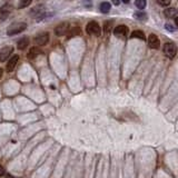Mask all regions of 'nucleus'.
<instances>
[{
	"label": "nucleus",
	"mask_w": 178,
	"mask_h": 178,
	"mask_svg": "<svg viewBox=\"0 0 178 178\" xmlns=\"http://www.w3.org/2000/svg\"><path fill=\"white\" fill-rule=\"evenodd\" d=\"M27 29V24L26 22H13L10 25V27L7 30V35L8 36H13V35L20 34L22 31Z\"/></svg>",
	"instance_id": "f257e3e1"
},
{
	"label": "nucleus",
	"mask_w": 178,
	"mask_h": 178,
	"mask_svg": "<svg viewBox=\"0 0 178 178\" xmlns=\"http://www.w3.org/2000/svg\"><path fill=\"white\" fill-rule=\"evenodd\" d=\"M164 54L168 58H174L177 54V47L173 43H166L164 45Z\"/></svg>",
	"instance_id": "f03ea898"
},
{
	"label": "nucleus",
	"mask_w": 178,
	"mask_h": 178,
	"mask_svg": "<svg viewBox=\"0 0 178 178\" xmlns=\"http://www.w3.org/2000/svg\"><path fill=\"white\" fill-rule=\"evenodd\" d=\"M86 31L89 35H95V36H99L100 35V26L98 25L96 21H90L86 27Z\"/></svg>",
	"instance_id": "7ed1b4c3"
},
{
	"label": "nucleus",
	"mask_w": 178,
	"mask_h": 178,
	"mask_svg": "<svg viewBox=\"0 0 178 178\" xmlns=\"http://www.w3.org/2000/svg\"><path fill=\"white\" fill-rule=\"evenodd\" d=\"M48 41H49V34L48 32H43L35 38V43L38 46H45Z\"/></svg>",
	"instance_id": "20e7f679"
},
{
	"label": "nucleus",
	"mask_w": 178,
	"mask_h": 178,
	"mask_svg": "<svg viewBox=\"0 0 178 178\" xmlns=\"http://www.w3.org/2000/svg\"><path fill=\"white\" fill-rule=\"evenodd\" d=\"M13 47H4V48H2L0 50V61L4 63L9 58V56L13 54Z\"/></svg>",
	"instance_id": "39448f33"
},
{
	"label": "nucleus",
	"mask_w": 178,
	"mask_h": 178,
	"mask_svg": "<svg viewBox=\"0 0 178 178\" xmlns=\"http://www.w3.org/2000/svg\"><path fill=\"white\" fill-rule=\"evenodd\" d=\"M128 32V28L126 27L125 25H119L117 26L114 30V35L116 37H118V38H123L125 37Z\"/></svg>",
	"instance_id": "423d86ee"
},
{
	"label": "nucleus",
	"mask_w": 178,
	"mask_h": 178,
	"mask_svg": "<svg viewBox=\"0 0 178 178\" xmlns=\"http://www.w3.org/2000/svg\"><path fill=\"white\" fill-rule=\"evenodd\" d=\"M148 43H149V46H150V48H154V49H158L159 46H160V41H159L158 37H157L155 34L149 35Z\"/></svg>",
	"instance_id": "0eeeda50"
},
{
	"label": "nucleus",
	"mask_w": 178,
	"mask_h": 178,
	"mask_svg": "<svg viewBox=\"0 0 178 178\" xmlns=\"http://www.w3.org/2000/svg\"><path fill=\"white\" fill-rule=\"evenodd\" d=\"M68 29H69V27H68L67 22H63V24H60V25L56 27L55 32L57 36H64L65 34H67Z\"/></svg>",
	"instance_id": "6e6552de"
},
{
	"label": "nucleus",
	"mask_w": 178,
	"mask_h": 178,
	"mask_svg": "<svg viewBox=\"0 0 178 178\" xmlns=\"http://www.w3.org/2000/svg\"><path fill=\"white\" fill-rule=\"evenodd\" d=\"M18 61H19V56H13L11 59L9 60V63L7 64V71L8 72H13V69L16 68V66H17Z\"/></svg>",
	"instance_id": "1a4fd4ad"
},
{
	"label": "nucleus",
	"mask_w": 178,
	"mask_h": 178,
	"mask_svg": "<svg viewBox=\"0 0 178 178\" xmlns=\"http://www.w3.org/2000/svg\"><path fill=\"white\" fill-rule=\"evenodd\" d=\"M40 49H39L38 47H32L31 49L29 50V52H28V58L29 59H35L36 57H38L39 55H40Z\"/></svg>",
	"instance_id": "9d476101"
},
{
	"label": "nucleus",
	"mask_w": 178,
	"mask_h": 178,
	"mask_svg": "<svg viewBox=\"0 0 178 178\" xmlns=\"http://www.w3.org/2000/svg\"><path fill=\"white\" fill-rule=\"evenodd\" d=\"M28 45H29V39L27 38V37H24V38H21L19 41H18L17 47H18V49H19V50H24V49L27 48Z\"/></svg>",
	"instance_id": "9b49d317"
},
{
	"label": "nucleus",
	"mask_w": 178,
	"mask_h": 178,
	"mask_svg": "<svg viewBox=\"0 0 178 178\" xmlns=\"http://www.w3.org/2000/svg\"><path fill=\"white\" fill-rule=\"evenodd\" d=\"M177 13H178V10L176 8H168V9H165V11H164V15H165V17L167 18L175 17Z\"/></svg>",
	"instance_id": "f8f14e48"
},
{
	"label": "nucleus",
	"mask_w": 178,
	"mask_h": 178,
	"mask_svg": "<svg viewBox=\"0 0 178 178\" xmlns=\"http://www.w3.org/2000/svg\"><path fill=\"white\" fill-rule=\"evenodd\" d=\"M99 9H100V11H102V13H108L110 11L111 6L109 2H102V4H100V7H99Z\"/></svg>",
	"instance_id": "ddd939ff"
},
{
	"label": "nucleus",
	"mask_w": 178,
	"mask_h": 178,
	"mask_svg": "<svg viewBox=\"0 0 178 178\" xmlns=\"http://www.w3.org/2000/svg\"><path fill=\"white\" fill-rule=\"evenodd\" d=\"M132 38H138V39H141V40H144L145 39V34L141 31V30H135V31H132Z\"/></svg>",
	"instance_id": "4468645a"
},
{
	"label": "nucleus",
	"mask_w": 178,
	"mask_h": 178,
	"mask_svg": "<svg viewBox=\"0 0 178 178\" xmlns=\"http://www.w3.org/2000/svg\"><path fill=\"white\" fill-rule=\"evenodd\" d=\"M136 7L138 9H144L145 7H146V4H147V1L146 0H136Z\"/></svg>",
	"instance_id": "2eb2a0df"
},
{
	"label": "nucleus",
	"mask_w": 178,
	"mask_h": 178,
	"mask_svg": "<svg viewBox=\"0 0 178 178\" xmlns=\"http://www.w3.org/2000/svg\"><path fill=\"white\" fill-rule=\"evenodd\" d=\"M135 17L139 20H146L147 19V15L145 13H135Z\"/></svg>",
	"instance_id": "dca6fc26"
},
{
	"label": "nucleus",
	"mask_w": 178,
	"mask_h": 178,
	"mask_svg": "<svg viewBox=\"0 0 178 178\" xmlns=\"http://www.w3.org/2000/svg\"><path fill=\"white\" fill-rule=\"evenodd\" d=\"M32 0H20V4H19V8H26L31 4Z\"/></svg>",
	"instance_id": "f3484780"
},
{
	"label": "nucleus",
	"mask_w": 178,
	"mask_h": 178,
	"mask_svg": "<svg viewBox=\"0 0 178 178\" xmlns=\"http://www.w3.org/2000/svg\"><path fill=\"white\" fill-rule=\"evenodd\" d=\"M157 2H158V4H160V6H163V7H165V6H169L170 0H157Z\"/></svg>",
	"instance_id": "a211bd4d"
},
{
	"label": "nucleus",
	"mask_w": 178,
	"mask_h": 178,
	"mask_svg": "<svg viewBox=\"0 0 178 178\" xmlns=\"http://www.w3.org/2000/svg\"><path fill=\"white\" fill-rule=\"evenodd\" d=\"M110 24H111V22H110ZM110 24H108V22H106V24H105V28H104V30H105L106 32H108V31L110 30Z\"/></svg>",
	"instance_id": "6ab92c4d"
},
{
	"label": "nucleus",
	"mask_w": 178,
	"mask_h": 178,
	"mask_svg": "<svg viewBox=\"0 0 178 178\" xmlns=\"http://www.w3.org/2000/svg\"><path fill=\"white\" fill-rule=\"evenodd\" d=\"M113 1V4H115V6H118L119 4H120V0H111Z\"/></svg>",
	"instance_id": "aec40b11"
},
{
	"label": "nucleus",
	"mask_w": 178,
	"mask_h": 178,
	"mask_svg": "<svg viewBox=\"0 0 178 178\" xmlns=\"http://www.w3.org/2000/svg\"><path fill=\"white\" fill-rule=\"evenodd\" d=\"M4 174V169L2 166H0V176H2V175Z\"/></svg>",
	"instance_id": "412c9836"
},
{
	"label": "nucleus",
	"mask_w": 178,
	"mask_h": 178,
	"mask_svg": "<svg viewBox=\"0 0 178 178\" xmlns=\"http://www.w3.org/2000/svg\"><path fill=\"white\" fill-rule=\"evenodd\" d=\"M166 27H167V29H168V30H171V31H174V28H170V25H166Z\"/></svg>",
	"instance_id": "4be33fe9"
},
{
	"label": "nucleus",
	"mask_w": 178,
	"mask_h": 178,
	"mask_svg": "<svg viewBox=\"0 0 178 178\" xmlns=\"http://www.w3.org/2000/svg\"><path fill=\"white\" fill-rule=\"evenodd\" d=\"M2 74H4V70H2V69H1V68H0V78H1V77H2Z\"/></svg>",
	"instance_id": "5701e85b"
},
{
	"label": "nucleus",
	"mask_w": 178,
	"mask_h": 178,
	"mask_svg": "<svg viewBox=\"0 0 178 178\" xmlns=\"http://www.w3.org/2000/svg\"><path fill=\"white\" fill-rule=\"evenodd\" d=\"M175 24H176V26L178 27V17H177V18H175Z\"/></svg>",
	"instance_id": "b1692460"
},
{
	"label": "nucleus",
	"mask_w": 178,
	"mask_h": 178,
	"mask_svg": "<svg viewBox=\"0 0 178 178\" xmlns=\"http://www.w3.org/2000/svg\"><path fill=\"white\" fill-rule=\"evenodd\" d=\"M129 1H130V0H123V2H124V4H128Z\"/></svg>",
	"instance_id": "393cba45"
}]
</instances>
